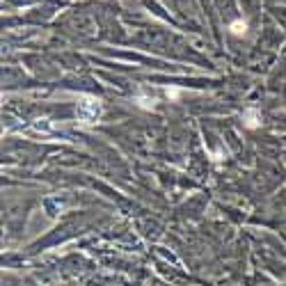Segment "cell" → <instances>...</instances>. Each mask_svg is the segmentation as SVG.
Wrapping results in <instances>:
<instances>
[{
    "label": "cell",
    "mask_w": 286,
    "mask_h": 286,
    "mask_svg": "<svg viewBox=\"0 0 286 286\" xmlns=\"http://www.w3.org/2000/svg\"><path fill=\"white\" fill-rule=\"evenodd\" d=\"M76 115H78V119L83 124L99 122V117H101V101L96 99V96L83 94V96H78V101H76Z\"/></svg>",
    "instance_id": "1"
},
{
    "label": "cell",
    "mask_w": 286,
    "mask_h": 286,
    "mask_svg": "<svg viewBox=\"0 0 286 286\" xmlns=\"http://www.w3.org/2000/svg\"><path fill=\"white\" fill-rule=\"evenodd\" d=\"M243 122H245L247 129H259L261 126V115H259L257 108H247L245 115H243Z\"/></svg>",
    "instance_id": "2"
},
{
    "label": "cell",
    "mask_w": 286,
    "mask_h": 286,
    "mask_svg": "<svg viewBox=\"0 0 286 286\" xmlns=\"http://www.w3.org/2000/svg\"><path fill=\"white\" fill-rule=\"evenodd\" d=\"M229 30H232L236 37H243L247 35V21H234L232 25H229Z\"/></svg>",
    "instance_id": "3"
},
{
    "label": "cell",
    "mask_w": 286,
    "mask_h": 286,
    "mask_svg": "<svg viewBox=\"0 0 286 286\" xmlns=\"http://www.w3.org/2000/svg\"><path fill=\"white\" fill-rule=\"evenodd\" d=\"M167 96H169V99H177V96H179V89H167Z\"/></svg>",
    "instance_id": "4"
}]
</instances>
